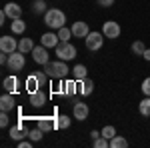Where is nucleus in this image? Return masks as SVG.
I'll use <instances>...</instances> for the list:
<instances>
[{
  "label": "nucleus",
  "instance_id": "nucleus-19",
  "mask_svg": "<svg viewBox=\"0 0 150 148\" xmlns=\"http://www.w3.org/2000/svg\"><path fill=\"white\" fill-rule=\"evenodd\" d=\"M16 86H18V78H16L14 74H12V76H6V78L2 80V88L6 92H12V94H14V92H16Z\"/></svg>",
  "mask_w": 150,
  "mask_h": 148
},
{
  "label": "nucleus",
  "instance_id": "nucleus-23",
  "mask_svg": "<svg viewBox=\"0 0 150 148\" xmlns=\"http://www.w3.org/2000/svg\"><path fill=\"white\" fill-rule=\"evenodd\" d=\"M138 112L140 116H144V118H150V96H144L138 104Z\"/></svg>",
  "mask_w": 150,
  "mask_h": 148
},
{
  "label": "nucleus",
  "instance_id": "nucleus-17",
  "mask_svg": "<svg viewBox=\"0 0 150 148\" xmlns=\"http://www.w3.org/2000/svg\"><path fill=\"white\" fill-rule=\"evenodd\" d=\"M10 32L12 34H24V32H26V22H24L22 18H14V20H12L10 22Z\"/></svg>",
  "mask_w": 150,
  "mask_h": 148
},
{
  "label": "nucleus",
  "instance_id": "nucleus-27",
  "mask_svg": "<svg viewBox=\"0 0 150 148\" xmlns=\"http://www.w3.org/2000/svg\"><path fill=\"white\" fill-rule=\"evenodd\" d=\"M28 138H30L32 142H40V140L44 138V130L36 126V128H32V130H28Z\"/></svg>",
  "mask_w": 150,
  "mask_h": 148
},
{
  "label": "nucleus",
  "instance_id": "nucleus-20",
  "mask_svg": "<svg viewBox=\"0 0 150 148\" xmlns=\"http://www.w3.org/2000/svg\"><path fill=\"white\" fill-rule=\"evenodd\" d=\"M72 78L74 80H84V78H88V68L84 66V64H76L74 68H72Z\"/></svg>",
  "mask_w": 150,
  "mask_h": 148
},
{
  "label": "nucleus",
  "instance_id": "nucleus-1",
  "mask_svg": "<svg viewBox=\"0 0 150 148\" xmlns=\"http://www.w3.org/2000/svg\"><path fill=\"white\" fill-rule=\"evenodd\" d=\"M44 72H46L50 78H54V80H64L70 72H72V68H68V64H66L64 60L56 58L54 62H48L46 66H44Z\"/></svg>",
  "mask_w": 150,
  "mask_h": 148
},
{
  "label": "nucleus",
  "instance_id": "nucleus-31",
  "mask_svg": "<svg viewBox=\"0 0 150 148\" xmlns=\"http://www.w3.org/2000/svg\"><path fill=\"white\" fill-rule=\"evenodd\" d=\"M92 146L94 148H110V140L100 136V138H96V140H92Z\"/></svg>",
  "mask_w": 150,
  "mask_h": 148
},
{
  "label": "nucleus",
  "instance_id": "nucleus-33",
  "mask_svg": "<svg viewBox=\"0 0 150 148\" xmlns=\"http://www.w3.org/2000/svg\"><path fill=\"white\" fill-rule=\"evenodd\" d=\"M100 132H102V136L108 138V140H112V138L116 136V128H114V126H104Z\"/></svg>",
  "mask_w": 150,
  "mask_h": 148
},
{
  "label": "nucleus",
  "instance_id": "nucleus-4",
  "mask_svg": "<svg viewBox=\"0 0 150 148\" xmlns=\"http://www.w3.org/2000/svg\"><path fill=\"white\" fill-rule=\"evenodd\" d=\"M6 66H8L12 72H20V70H24V66H26V56H24V52L16 50V52L8 54V62H6Z\"/></svg>",
  "mask_w": 150,
  "mask_h": 148
},
{
  "label": "nucleus",
  "instance_id": "nucleus-6",
  "mask_svg": "<svg viewBox=\"0 0 150 148\" xmlns=\"http://www.w3.org/2000/svg\"><path fill=\"white\" fill-rule=\"evenodd\" d=\"M120 32H122V28H120V24L114 22V20H106V22L102 24V34L108 38V40H116L118 36H120Z\"/></svg>",
  "mask_w": 150,
  "mask_h": 148
},
{
  "label": "nucleus",
  "instance_id": "nucleus-2",
  "mask_svg": "<svg viewBox=\"0 0 150 148\" xmlns=\"http://www.w3.org/2000/svg\"><path fill=\"white\" fill-rule=\"evenodd\" d=\"M44 24L52 30H58L62 26H66V14L60 10V8H48L44 12Z\"/></svg>",
  "mask_w": 150,
  "mask_h": 148
},
{
  "label": "nucleus",
  "instance_id": "nucleus-29",
  "mask_svg": "<svg viewBox=\"0 0 150 148\" xmlns=\"http://www.w3.org/2000/svg\"><path fill=\"white\" fill-rule=\"evenodd\" d=\"M128 146V140L124 136H118L116 134L112 140H110V148H126Z\"/></svg>",
  "mask_w": 150,
  "mask_h": 148
},
{
  "label": "nucleus",
  "instance_id": "nucleus-25",
  "mask_svg": "<svg viewBox=\"0 0 150 148\" xmlns=\"http://www.w3.org/2000/svg\"><path fill=\"white\" fill-rule=\"evenodd\" d=\"M64 84H66V96H74L76 90H80V86H78V80H64Z\"/></svg>",
  "mask_w": 150,
  "mask_h": 148
},
{
  "label": "nucleus",
  "instance_id": "nucleus-38",
  "mask_svg": "<svg viewBox=\"0 0 150 148\" xmlns=\"http://www.w3.org/2000/svg\"><path fill=\"white\" fill-rule=\"evenodd\" d=\"M102 136V132H98V130H92V132H90V138H92V140H96V138H100Z\"/></svg>",
  "mask_w": 150,
  "mask_h": 148
},
{
  "label": "nucleus",
  "instance_id": "nucleus-35",
  "mask_svg": "<svg viewBox=\"0 0 150 148\" xmlns=\"http://www.w3.org/2000/svg\"><path fill=\"white\" fill-rule=\"evenodd\" d=\"M0 126H2V128H8V126H10V116H8V112L0 114Z\"/></svg>",
  "mask_w": 150,
  "mask_h": 148
},
{
  "label": "nucleus",
  "instance_id": "nucleus-12",
  "mask_svg": "<svg viewBox=\"0 0 150 148\" xmlns=\"http://www.w3.org/2000/svg\"><path fill=\"white\" fill-rule=\"evenodd\" d=\"M70 28H72V34L76 36V38H86V36L90 34V28H88V24L84 22V20H76Z\"/></svg>",
  "mask_w": 150,
  "mask_h": 148
},
{
  "label": "nucleus",
  "instance_id": "nucleus-18",
  "mask_svg": "<svg viewBox=\"0 0 150 148\" xmlns=\"http://www.w3.org/2000/svg\"><path fill=\"white\" fill-rule=\"evenodd\" d=\"M8 134H10V138L14 140V142H20V140H24V138H28V132H24V130H22V124L12 126Z\"/></svg>",
  "mask_w": 150,
  "mask_h": 148
},
{
  "label": "nucleus",
  "instance_id": "nucleus-36",
  "mask_svg": "<svg viewBox=\"0 0 150 148\" xmlns=\"http://www.w3.org/2000/svg\"><path fill=\"white\" fill-rule=\"evenodd\" d=\"M98 2V6H102V8H110L112 4H114V0H96Z\"/></svg>",
  "mask_w": 150,
  "mask_h": 148
},
{
  "label": "nucleus",
  "instance_id": "nucleus-9",
  "mask_svg": "<svg viewBox=\"0 0 150 148\" xmlns=\"http://www.w3.org/2000/svg\"><path fill=\"white\" fill-rule=\"evenodd\" d=\"M28 100H30V104H32L34 108H42V106H46V102H48V94L44 92V88H40V90L28 94Z\"/></svg>",
  "mask_w": 150,
  "mask_h": 148
},
{
  "label": "nucleus",
  "instance_id": "nucleus-7",
  "mask_svg": "<svg viewBox=\"0 0 150 148\" xmlns=\"http://www.w3.org/2000/svg\"><path fill=\"white\" fill-rule=\"evenodd\" d=\"M32 54V58H34L36 64H40V66H46L48 62H50V54H48V48L46 46H34V50L30 52Z\"/></svg>",
  "mask_w": 150,
  "mask_h": 148
},
{
  "label": "nucleus",
  "instance_id": "nucleus-24",
  "mask_svg": "<svg viewBox=\"0 0 150 148\" xmlns=\"http://www.w3.org/2000/svg\"><path fill=\"white\" fill-rule=\"evenodd\" d=\"M70 124H72V118L70 116H66V114L56 116V130H66V128H70Z\"/></svg>",
  "mask_w": 150,
  "mask_h": 148
},
{
  "label": "nucleus",
  "instance_id": "nucleus-8",
  "mask_svg": "<svg viewBox=\"0 0 150 148\" xmlns=\"http://www.w3.org/2000/svg\"><path fill=\"white\" fill-rule=\"evenodd\" d=\"M18 50V40L12 38V34H6L0 38V52H6V54H12Z\"/></svg>",
  "mask_w": 150,
  "mask_h": 148
},
{
  "label": "nucleus",
  "instance_id": "nucleus-16",
  "mask_svg": "<svg viewBox=\"0 0 150 148\" xmlns=\"http://www.w3.org/2000/svg\"><path fill=\"white\" fill-rule=\"evenodd\" d=\"M24 88H26V92H28V94L40 90V82H38V78H36V74H30L28 78L24 80Z\"/></svg>",
  "mask_w": 150,
  "mask_h": 148
},
{
  "label": "nucleus",
  "instance_id": "nucleus-39",
  "mask_svg": "<svg viewBox=\"0 0 150 148\" xmlns=\"http://www.w3.org/2000/svg\"><path fill=\"white\" fill-rule=\"evenodd\" d=\"M6 62H8V54L2 52V54H0V64H6Z\"/></svg>",
  "mask_w": 150,
  "mask_h": 148
},
{
  "label": "nucleus",
  "instance_id": "nucleus-14",
  "mask_svg": "<svg viewBox=\"0 0 150 148\" xmlns=\"http://www.w3.org/2000/svg\"><path fill=\"white\" fill-rule=\"evenodd\" d=\"M58 42H60V38H58V34H54V32H44L42 38H40V44L46 46V48H56Z\"/></svg>",
  "mask_w": 150,
  "mask_h": 148
},
{
  "label": "nucleus",
  "instance_id": "nucleus-37",
  "mask_svg": "<svg viewBox=\"0 0 150 148\" xmlns=\"http://www.w3.org/2000/svg\"><path fill=\"white\" fill-rule=\"evenodd\" d=\"M32 146V140H30V138H26V140H20V142H18V148H30Z\"/></svg>",
  "mask_w": 150,
  "mask_h": 148
},
{
  "label": "nucleus",
  "instance_id": "nucleus-32",
  "mask_svg": "<svg viewBox=\"0 0 150 148\" xmlns=\"http://www.w3.org/2000/svg\"><path fill=\"white\" fill-rule=\"evenodd\" d=\"M34 74H36V78H38V82H40V88H44V86L48 84V78H50V76H48L44 70H38V72H34Z\"/></svg>",
  "mask_w": 150,
  "mask_h": 148
},
{
  "label": "nucleus",
  "instance_id": "nucleus-40",
  "mask_svg": "<svg viewBox=\"0 0 150 148\" xmlns=\"http://www.w3.org/2000/svg\"><path fill=\"white\" fill-rule=\"evenodd\" d=\"M142 58H144L146 62H150V48H146V50H144V54H142Z\"/></svg>",
  "mask_w": 150,
  "mask_h": 148
},
{
  "label": "nucleus",
  "instance_id": "nucleus-13",
  "mask_svg": "<svg viewBox=\"0 0 150 148\" xmlns=\"http://www.w3.org/2000/svg\"><path fill=\"white\" fill-rule=\"evenodd\" d=\"M2 10L6 12V16H8L10 20H14V18H22V6L16 4V2H8V4H4Z\"/></svg>",
  "mask_w": 150,
  "mask_h": 148
},
{
  "label": "nucleus",
  "instance_id": "nucleus-15",
  "mask_svg": "<svg viewBox=\"0 0 150 148\" xmlns=\"http://www.w3.org/2000/svg\"><path fill=\"white\" fill-rule=\"evenodd\" d=\"M36 126L42 128L44 132H48V130H56V118H52V116H42V118H38Z\"/></svg>",
  "mask_w": 150,
  "mask_h": 148
},
{
  "label": "nucleus",
  "instance_id": "nucleus-11",
  "mask_svg": "<svg viewBox=\"0 0 150 148\" xmlns=\"http://www.w3.org/2000/svg\"><path fill=\"white\" fill-rule=\"evenodd\" d=\"M14 106H16V102H14V94L12 92H6V94L0 96V112H12Z\"/></svg>",
  "mask_w": 150,
  "mask_h": 148
},
{
  "label": "nucleus",
  "instance_id": "nucleus-26",
  "mask_svg": "<svg viewBox=\"0 0 150 148\" xmlns=\"http://www.w3.org/2000/svg\"><path fill=\"white\" fill-rule=\"evenodd\" d=\"M58 38H60V42H70V38H72V28H66V26H62V28H58Z\"/></svg>",
  "mask_w": 150,
  "mask_h": 148
},
{
  "label": "nucleus",
  "instance_id": "nucleus-21",
  "mask_svg": "<svg viewBox=\"0 0 150 148\" xmlns=\"http://www.w3.org/2000/svg\"><path fill=\"white\" fill-rule=\"evenodd\" d=\"M78 86H80V94H82V96H90V94H92V90H94V82H92V78H84V80H80V82H78Z\"/></svg>",
  "mask_w": 150,
  "mask_h": 148
},
{
  "label": "nucleus",
  "instance_id": "nucleus-30",
  "mask_svg": "<svg viewBox=\"0 0 150 148\" xmlns=\"http://www.w3.org/2000/svg\"><path fill=\"white\" fill-rule=\"evenodd\" d=\"M144 50H146V44H144L142 40H136V42H132V54H136V56H142V54H144Z\"/></svg>",
  "mask_w": 150,
  "mask_h": 148
},
{
  "label": "nucleus",
  "instance_id": "nucleus-28",
  "mask_svg": "<svg viewBox=\"0 0 150 148\" xmlns=\"http://www.w3.org/2000/svg\"><path fill=\"white\" fill-rule=\"evenodd\" d=\"M46 10H48L46 0H34V2H32V12H34V14H44Z\"/></svg>",
  "mask_w": 150,
  "mask_h": 148
},
{
  "label": "nucleus",
  "instance_id": "nucleus-5",
  "mask_svg": "<svg viewBox=\"0 0 150 148\" xmlns=\"http://www.w3.org/2000/svg\"><path fill=\"white\" fill-rule=\"evenodd\" d=\"M104 38H106V36H104L102 32H90V34L84 38V44H86V48H88L90 52H96V50L102 48Z\"/></svg>",
  "mask_w": 150,
  "mask_h": 148
},
{
  "label": "nucleus",
  "instance_id": "nucleus-22",
  "mask_svg": "<svg viewBox=\"0 0 150 148\" xmlns=\"http://www.w3.org/2000/svg\"><path fill=\"white\" fill-rule=\"evenodd\" d=\"M18 50L24 52V54L32 52V50H34V42H32V38H20V40H18Z\"/></svg>",
  "mask_w": 150,
  "mask_h": 148
},
{
  "label": "nucleus",
  "instance_id": "nucleus-3",
  "mask_svg": "<svg viewBox=\"0 0 150 148\" xmlns=\"http://www.w3.org/2000/svg\"><path fill=\"white\" fill-rule=\"evenodd\" d=\"M54 54H56V58L68 62V60H72V58H76L78 50H76V46L70 44V42H58V46L54 48Z\"/></svg>",
  "mask_w": 150,
  "mask_h": 148
},
{
  "label": "nucleus",
  "instance_id": "nucleus-10",
  "mask_svg": "<svg viewBox=\"0 0 150 148\" xmlns=\"http://www.w3.org/2000/svg\"><path fill=\"white\" fill-rule=\"evenodd\" d=\"M88 114H90V108H88L86 102H76L72 106V116H74L78 122H84V120L88 118Z\"/></svg>",
  "mask_w": 150,
  "mask_h": 148
},
{
  "label": "nucleus",
  "instance_id": "nucleus-34",
  "mask_svg": "<svg viewBox=\"0 0 150 148\" xmlns=\"http://www.w3.org/2000/svg\"><path fill=\"white\" fill-rule=\"evenodd\" d=\"M140 90H142V94H144V96H150V76H146V78L142 80Z\"/></svg>",
  "mask_w": 150,
  "mask_h": 148
}]
</instances>
